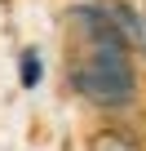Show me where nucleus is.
I'll return each mask as SVG.
<instances>
[{
    "label": "nucleus",
    "mask_w": 146,
    "mask_h": 151,
    "mask_svg": "<svg viewBox=\"0 0 146 151\" xmlns=\"http://www.w3.org/2000/svg\"><path fill=\"white\" fill-rule=\"evenodd\" d=\"M75 31L80 49L71 58V89L84 102L102 111H120L137 98V76H133V49L120 36V22L102 5H80L75 9Z\"/></svg>",
    "instance_id": "nucleus-1"
},
{
    "label": "nucleus",
    "mask_w": 146,
    "mask_h": 151,
    "mask_svg": "<svg viewBox=\"0 0 146 151\" xmlns=\"http://www.w3.org/2000/svg\"><path fill=\"white\" fill-rule=\"evenodd\" d=\"M93 151H142L128 133H115V129H106V133H98L93 138Z\"/></svg>",
    "instance_id": "nucleus-2"
},
{
    "label": "nucleus",
    "mask_w": 146,
    "mask_h": 151,
    "mask_svg": "<svg viewBox=\"0 0 146 151\" xmlns=\"http://www.w3.org/2000/svg\"><path fill=\"white\" fill-rule=\"evenodd\" d=\"M22 85H27V89H36V85H40V53H36V49H27V53H22Z\"/></svg>",
    "instance_id": "nucleus-3"
}]
</instances>
